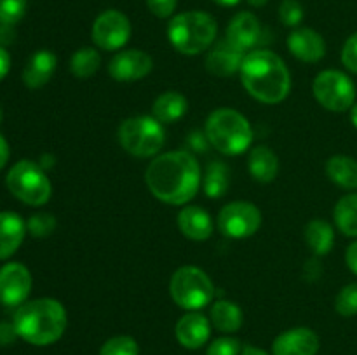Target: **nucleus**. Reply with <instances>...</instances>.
I'll return each mask as SVG.
<instances>
[{
    "instance_id": "obj_1",
    "label": "nucleus",
    "mask_w": 357,
    "mask_h": 355,
    "mask_svg": "<svg viewBox=\"0 0 357 355\" xmlns=\"http://www.w3.org/2000/svg\"><path fill=\"white\" fill-rule=\"evenodd\" d=\"M149 190L155 198L169 205L188 204L202 183L201 167L194 153L176 150L155 157L145 173Z\"/></svg>"
},
{
    "instance_id": "obj_2",
    "label": "nucleus",
    "mask_w": 357,
    "mask_h": 355,
    "mask_svg": "<svg viewBox=\"0 0 357 355\" xmlns=\"http://www.w3.org/2000/svg\"><path fill=\"white\" fill-rule=\"evenodd\" d=\"M241 80L255 100L267 104L281 103L291 89V75L286 63L267 49L248 52L241 66Z\"/></svg>"
},
{
    "instance_id": "obj_3",
    "label": "nucleus",
    "mask_w": 357,
    "mask_h": 355,
    "mask_svg": "<svg viewBox=\"0 0 357 355\" xmlns=\"http://www.w3.org/2000/svg\"><path fill=\"white\" fill-rule=\"evenodd\" d=\"M17 336L37 347H45L63 336L68 324L66 310L58 299L40 298L23 303L14 315Z\"/></svg>"
},
{
    "instance_id": "obj_4",
    "label": "nucleus",
    "mask_w": 357,
    "mask_h": 355,
    "mask_svg": "<svg viewBox=\"0 0 357 355\" xmlns=\"http://www.w3.org/2000/svg\"><path fill=\"white\" fill-rule=\"evenodd\" d=\"M218 33L215 17L202 10H188L174 16L167 24V37L173 47L185 56L208 51Z\"/></svg>"
},
{
    "instance_id": "obj_5",
    "label": "nucleus",
    "mask_w": 357,
    "mask_h": 355,
    "mask_svg": "<svg viewBox=\"0 0 357 355\" xmlns=\"http://www.w3.org/2000/svg\"><path fill=\"white\" fill-rule=\"evenodd\" d=\"M204 132L211 146L223 155H241L253 141V131L248 118L232 108H218L213 111L206 120Z\"/></svg>"
},
{
    "instance_id": "obj_6",
    "label": "nucleus",
    "mask_w": 357,
    "mask_h": 355,
    "mask_svg": "<svg viewBox=\"0 0 357 355\" xmlns=\"http://www.w3.org/2000/svg\"><path fill=\"white\" fill-rule=\"evenodd\" d=\"M119 143L131 155L139 159H149L157 155L166 143V131L155 117L139 115V117L126 118L119 125Z\"/></svg>"
},
{
    "instance_id": "obj_7",
    "label": "nucleus",
    "mask_w": 357,
    "mask_h": 355,
    "mask_svg": "<svg viewBox=\"0 0 357 355\" xmlns=\"http://www.w3.org/2000/svg\"><path fill=\"white\" fill-rule=\"evenodd\" d=\"M171 298L185 310H201L211 303L215 285L204 270L197 267H181L173 274L169 282Z\"/></svg>"
},
{
    "instance_id": "obj_8",
    "label": "nucleus",
    "mask_w": 357,
    "mask_h": 355,
    "mask_svg": "<svg viewBox=\"0 0 357 355\" xmlns=\"http://www.w3.org/2000/svg\"><path fill=\"white\" fill-rule=\"evenodd\" d=\"M7 188L14 197L28 205H44L52 194L47 174L31 160L14 164L7 174Z\"/></svg>"
},
{
    "instance_id": "obj_9",
    "label": "nucleus",
    "mask_w": 357,
    "mask_h": 355,
    "mask_svg": "<svg viewBox=\"0 0 357 355\" xmlns=\"http://www.w3.org/2000/svg\"><path fill=\"white\" fill-rule=\"evenodd\" d=\"M314 97L330 111L351 110L356 101V86L344 72L324 70L314 79Z\"/></svg>"
},
{
    "instance_id": "obj_10",
    "label": "nucleus",
    "mask_w": 357,
    "mask_h": 355,
    "mask_svg": "<svg viewBox=\"0 0 357 355\" xmlns=\"http://www.w3.org/2000/svg\"><path fill=\"white\" fill-rule=\"evenodd\" d=\"M261 226V212L251 202L237 200L223 205L218 212L220 232L230 239H246Z\"/></svg>"
},
{
    "instance_id": "obj_11",
    "label": "nucleus",
    "mask_w": 357,
    "mask_h": 355,
    "mask_svg": "<svg viewBox=\"0 0 357 355\" xmlns=\"http://www.w3.org/2000/svg\"><path fill=\"white\" fill-rule=\"evenodd\" d=\"M93 42L103 51H119L131 37V23L121 10H105L94 19L91 30Z\"/></svg>"
},
{
    "instance_id": "obj_12",
    "label": "nucleus",
    "mask_w": 357,
    "mask_h": 355,
    "mask_svg": "<svg viewBox=\"0 0 357 355\" xmlns=\"http://www.w3.org/2000/svg\"><path fill=\"white\" fill-rule=\"evenodd\" d=\"M153 68V59L145 51L128 49L121 51L108 63V73L117 82H135L145 79Z\"/></svg>"
},
{
    "instance_id": "obj_13",
    "label": "nucleus",
    "mask_w": 357,
    "mask_h": 355,
    "mask_svg": "<svg viewBox=\"0 0 357 355\" xmlns=\"http://www.w3.org/2000/svg\"><path fill=\"white\" fill-rule=\"evenodd\" d=\"M31 291V275L21 263H7L0 268V303L17 306L26 301Z\"/></svg>"
},
{
    "instance_id": "obj_14",
    "label": "nucleus",
    "mask_w": 357,
    "mask_h": 355,
    "mask_svg": "<svg viewBox=\"0 0 357 355\" xmlns=\"http://www.w3.org/2000/svg\"><path fill=\"white\" fill-rule=\"evenodd\" d=\"M246 51L237 47L230 40H220L209 49L206 58V70L215 77H232L234 73L241 72Z\"/></svg>"
},
{
    "instance_id": "obj_15",
    "label": "nucleus",
    "mask_w": 357,
    "mask_h": 355,
    "mask_svg": "<svg viewBox=\"0 0 357 355\" xmlns=\"http://www.w3.org/2000/svg\"><path fill=\"white\" fill-rule=\"evenodd\" d=\"M319 336L309 327H295L279 334L272 343L274 355H317Z\"/></svg>"
},
{
    "instance_id": "obj_16",
    "label": "nucleus",
    "mask_w": 357,
    "mask_h": 355,
    "mask_svg": "<svg viewBox=\"0 0 357 355\" xmlns=\"http://www.w3.org/2000/svg\"><path fill=\"white\" fill-rule=\"evenodd\" d=\"M288 49L296 59L305 63H317L326 54V42L312 28H296L288 35Z\"/></svg>"
},
{
    "instance_id": "obj_17",
    "label": "nucleus",
    "mask_w": 357,
    "mask_h": 355,
    "mask_svg": "<svg viewBox=\"0 0 357 355\" xmlns=\"http://www.w3.org/2000/svg\"><path fill=\"white\" fill-rule=\"evenodd\" d=\"M225 38L243 51H248V49H253L255 45L261 44L264 28H261L260 21L255 14L239 13L232 17V21L227 26Z\"/></svg>"
},
{
    "instance_id": "obj_18",
    "label": "nucleus",
    "mask_w": 357,
    "mask_h": 355,
    "mask_svg": "<svg viewBox=\"0 0 357 355\" xmlns=\"http://www.w3.org/2000/svg\"><path fill=\"white\" fill-rule=\"evenodd\" d=\"M174 334H176V340L180 341V345H183L188 350H195V348H201L202 345H206V341L209 340L211 326H209L208 317L197 312H190L178 320Z\"/></svg>"
},
{
    "instance_id": "obj_19",
    "label": "nucleus",
    "mask_w": 357,
    "mask_h": 355,
    "mask_svg": "<svg viewBox=\"0 0 357 355\" xmlns=\"http://www.w3.org/2000/svg\"><path fill=\"white\" fill-rule=\"evenodd\" d=\"M178 228L187 239L202 242L213 233V219L208 211L197 205H185L178 214Z\"/></svg>"
},
{
    "instance_id": "obj_20",
    "label": "nucleus",
    "mask_w": 357,
    "mask_h": 355,
    "mask_svg": "<svg viewBox=\"0 0 357 355\" xmlns=\"http://www.w3.org/2000/svg\"><path fill=\"white\" fill-rule=\"evenodd\" d=\"M56 56L51 51H37L30 59H28L26 66L23 70V82L24 86L30 89H38L44 87L49 80L52 79L56 72Z\"/></svg>"
},
{
    "instance_id": "obj_21",
    "label": "nucleus",
    "mask_w": 357,
    "mask_h": 355,
    "mask_svg": "<svg viewBox=\"0 0 357 355\" xmlns=\"http://www.w3.org/2000/svg\"><path fill=\"white\" fill-rule=\"evenodd\" d=\"M26 225L16 212H0V260L13 256L21 246Z\"/></svg>"
},
{
    "instance_id": "obj_22",
    "label": "nucleus",
    "mask_w": 357,
    "mask_h": 355,
    "mask_svg": "<svg viewBox=\"0 0 357 355\" xmlns=\"http://www.w3.org/2000/svg\"><path fill=\"white\" fill-rule=\"evenodd\" d=\"M248 169L260 183H271L279 173V159L268 146H257L248 157Z\"/></svg>"
},
{
    "instance_id": "obj_23",
    "label": "nucleus",
    "mask_w": 357,
    "mask_h": 355,
    "mask_svg": "<svg viewBox=\"0 0 357 355\" xmlns=\"http://www.w3.org/2000/svg\"><path fill=\"white\" fill-rule=\"evenodd\" d=\"M188 110V101L183 94L176 93V90H167L162 93L155 100L152 108V113L160 124H173V122L180 120Z\"/></svg>"
},
{
    "instance_id": "obj_24",
    "label": "nucleus",
    "mask_w": 357,
    "mask_h": 355,
    "mask_svg": "<svg viewBox=\"0 0 357 355\" xmlns=\"http://www.w3.org/2000/svg\"><path fill=\"white\" fill-rule=\"evenodd\" d=\"M303 237H305L307 246L316 256L328 254L335 244L333 226L324 219H310L303 230Z\"/></svg>"
},
{
    "instance_id": "obj_25",
    "label": "nucleus",
    "mask_w": 357,
    "mask_h": 355,
    "mask_svg": "<svg viewBox=\"0 0 357 355\" xmlns=\"http://www.w3.org/2000/svg\"><path fill=\"white\" fill-rule=\"evenodd\" d=\"M326 174L335 184L345 190L357 188V160L345 155H335L326 162Z\"/></svg>"
},
{
    "instance_id": "obj_26",
    "label": "nucleus",
    "mask_w": 357,
    "mask_h": 355,
    "mask_svg": "<svg viewBox=\"0 0 357 355\" xmlns=\"http://www.w3.org/2000/svg\"><path fill=\"white\" fill-rule=\"evenodd\" d=\"M243 310L229 299H220L211 306V322L222 333H236L243 326Z\"/></svg>"
},
{
    "instance_id": "obj_27",
    "label": "nucleus",
    "mask_w": 357,
    "mask_h": 355,
    "mask_svg": "<svg viewBox=\"0 0 357 355\" xmlns=\"http://www.w3.org/2000/svg\"><path fill=\"white\" fill-rule=\"evenodd\" d=\"M230 187V169L227 164L220 160H213L202 176V188L206 197L220 198L227 194Z\"/></svg>"
},
{
    "instance_id": "obj_28",
    "label": "nucleus",
    "mask_w": 357,
    "mask_h": 355,
    "mask_svg": "<svg viewBox=\"0 0 357 355\" xmlns=\"http://www.w3.org/2000/svg\"><path fill=\"white\" fill-rule=\"evenodd\" d=\"M333 219L344 235L357 237V194L344 195L337 202Z\"/></svg>"
},
{
    "instance_id": "obj_29",
    "label": "nucleus",
    "mask_w": 357,
    "mask_h": 355,
    "mask_svg": "<svg viewBox=\"0 0 357 355\" xmlns=\"http://www.w3.org/2000/svg\"><path fill=\"white\" fill-rule=\"evenodd\" d=\"M101 56L96 49L82 47L77 49L70 59V70L77 79H89L100 70Z\"/></svg>"
},
{
    "instance_id": "obj_30",
    "label": "nucleus",
    "mask_w": 357,
    "mask_h": 355,
    "mask_svg": "<svg viewBox=\"0 0 357 355\" xmlns=\"http://www.w3.org/2000/svg\"><path fill=\"white\" fill-rule=\"evenodd\" d=\"M100 355H139V347L135 338L114 336L105 341Z\"/></svg>"
},
{
    "instance_id": "obj_31",
    "label": "nucleus",
    "mask_w": 357,
    "mask_h": 355,
    "mask_svg": "<svg viewBox=\"0 0 357 355\" xmlns=\"http://www.w3.org/2000/svg\"><path fill=\"white\" fill-rule=\"evenodd\" d=\"M335 310L342 317H354L357 315V282L342 287V291L335 299Z\"/></svg>"
},
{
    "instance_id": "obj_32",
    "label": "nucleus",
    "mask_w": 357,
    "mask_h": 355,
    "mask_svg": "<svg viewBox=\"0 0 357 355\" xmlns=\"http://www.w3.org/2000/svg\"><path fill=\"white\" fill-rule=\"evenodd\" d=\"M56 228V218L49 212H38L33 214L26 223V230L37 239H44L49 237Z\"/></svg>"
},
{
    "instance_id": "obj_33",
    "label": "nucleus",
    "mask_w": 357,
    "mask_h": 355,
    "mask_svg": "<svg viewBox=\"0 0 357 355\" xmlns=\"http://www.w3.org/2000/svg\"><path fill=\"white\" fill-rule=\"evenodd\" d=\"M26 13V0H0V23L9 26Z\"/></svg>"
},
{
    "instance_id": "obj_34",
    "label": "nucleus",
    "mask_w": 357,
    "mask_h": 355,
    "mask_svg": "<svg viewBox=\"0 0 357 355\" xmlns=\"http://www.w3.org/2000/svg\"><path fill=\"white\" fill-rule=\"evenodd\" d=\"M279 17L282 24L289 28H296L303 19V7L298 0H282L279 6Z\"/></svg>"
},
{
    "instance_id": "obj_35",
    "label": "nucleus",
    "mask_w": 357,
    "mask_h": 355,
    "mask_svg": "<svg viewBox=\"0 0 357 355\" xmlns=\"http://www.w3.org/2000/svg\"><path fill=\"white\" fill-rule=\"evenodd\" d=\"M241 354V343L239 340L232 336H223L213 341L208 347L206 355H239Z\"/></svg>"
},
{
    "instance_id": "obj_36",
    "label": "nucleus",
    "mask_w": 357,
    "mask_h": 355,
    "mask_svg": "<svg viewBox=\"0 0 357 355\" xmlns=\"http://www.w3.org/2000/svg\"><path fill=\"white\" fill-rule=\"evenodd\" d=\"M342 63L352 73H357V31L347 38L342 49Z\"/></svg>"
},
{
    "instance_id": "obj_37",
    "label": "nucleus",
    "mask_w": 357,
    "mask_h": 355,
    "mask_svg": "<svg viewBox=\"0 0 357 355\" xmlns=\"http://www.w3.org/2000/svg\"><path fill=\"white\" fill-rule=\"evenodd\" d=\"M146 6H149L150 13L153 16L164 19V17L173 16V13L176 10L178 0H146Z\"/></svg>"
},
{
    "instance_id": "obj_38",
    "label": "nucleus",
    "mask_w": 357,
    "mask_h": 355,
    "mask_svg": "<svg viewBox=\"0 0 357 355\" xmlns=\"http://www.w3.org/2000/svg\"><path fill=\"white\" fill-rule=\"evenodd\" d=\"M187 145H188V150H192V152H204L206 148H208L211 143H209L208 136H206V132H201V131H194L188 134V139H187Z\"/></svg>"
},
{
    "instance_id": "obj_39",
    "label": "nucleus",
    "mask_w": 357,
    "mask_h": 355,
    "mask_svg": "<svg viewBox=\"0 0 357 355\" xmlns=\"http://www.w3.org/2000/svg\"><path fill=\"white\" fill-rule=\"evenodd\" d=\"M17 333L14 324H6L0 322V345H10L16 340Z\"/></svg>"
},
{
    "instance_id": "obj_40",
    "label": "nucleus",
    "mask_w": 357,
    "mask_h": 355,
    "mask_svg": "<svg viewBox=\"0 0 357 355\" xmlns=\"http://www.w3.org/2000/svg\"><path fill=\"white\" fill-rule=\"evenodd\" d=\"M345 261H347V267L351 268L352 274L357 275V240L347 247V253H345Z\"/></svg>"
},
{
    "instance_id": "obj_41",
    "label": "nucleus",
    "mask_w": 357,
    "mask_h": 355,
    "mask_svg": "<svg viewBox=\"0 0 357 355\" xmlns=\"http://www.w3.org/2000/svg\"><path fill=\"white\" fill-rule=\"evenodd\" d=\"M9 66H10L9 52H7L3 47H0V80L7 75V72H9Z\"/></svg>"
},
{
    "instance_id": "obj_42",
    "label": "nucleus",
    "mask_w": 357,
    "mask_h": 355,
    "mask_svg": "<svg viewBox=\"0 0 357 355\" xmlns=\"http://www.w3.org/2000/svg\"><path fill=\"white\" fill-rule=\"evenodd\" d=\"M7 159H9V145H7L6 139L0 136V169L6 166Z\"/></svg>"
},
{
    "instance_id": "obj_43",
    "label": "nucleus",
    "mask_w": 357,
    "mask_h": 355,
    "mask_svg": "<svg viewBox=\"0 0 357 355\" xmlns=\"http://www.w3.org/2000/svg\"><path fill=\"white\" fill-rule=\"evenodd\" d=\"M241 355H268V354L265 350H261V348H257V347H251V345H248V347L243 348Z\"/></svg>"
},
{
    "instance_id": "obj_44",
    "label": "nucleus",
    "mask_w": 357,
    "mask_h": 355,
    "mask_svg": "<svg viewBox=\"0 0 357 355\" xmlns=\"http://www.w3.org/2000/svg\"><path fill=\"white\" fill-rule=\"evenodd\" d=\"M213 2L218 3V6H223V7H234V6H237L241 0H213Z\"/></svg>"
},
{
    "instance_id": "obj_45",
    "label": "nucleus",
    "mask_w": 357,
    "mask_h": 355,
    "mask_svg": "<svg viewBox=\"0 0 357 355\" xmlns=\"http://www.w3.org/2000/svg\"><path fill=\"white\" fill-rule=\"evenodd\" d=\"M351 120H352V124H354V127L357 129V103L352 104V108H351Z\"/></svg>"
},
{
    "instance_id": "obj_46",
    "label": "nucleus",
    "mask_w": 357,
    "mask_h": 355,
    "mask_svg": "<svg viewBox=\"0 0 357 355\" xmlns=\"http://www.w3.org/2000/svg\"><path fill=\"white\" fill-rule=\"evenodd\" d=\"M267 2H268V0H248V3H250V6H253V7H264Z\"/></svg>"
},
{
    "instance_id": "obj_47",
    "label": "nucleus",
    "mask_w": 357,
    "mask_h": 355,
    "mask_svg": "<svg viewBox=\"0 0 357 355\" xmlns=\"http://www.w3.org/2000/svg\"><path fill=\"white\" fill-rule=\"evenodd\" d=\"M0 122H2V106H0Z\"/></svg>"
}]
</instances>
